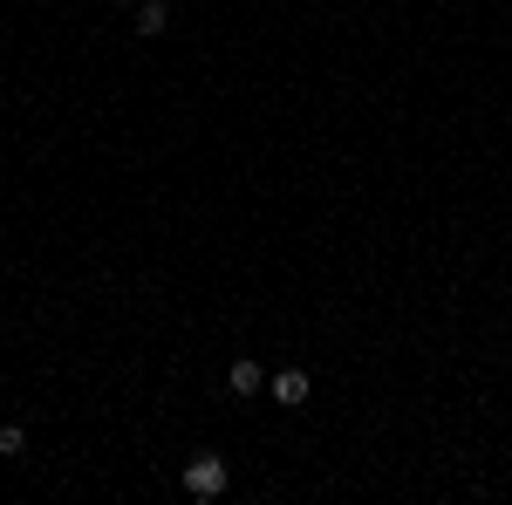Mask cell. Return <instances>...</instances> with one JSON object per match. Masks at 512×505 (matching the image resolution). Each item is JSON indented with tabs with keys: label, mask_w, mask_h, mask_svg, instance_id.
<instances>
[{
	"label": "cell",
	"mask_w": 512,
	"mask_h": 505,
	"mask_svg": "<svg viewBox=\"0 0 512 505\" xmlns=\"http://www.w3.org/2000/svg\"><path fill=\"white\" fill-rule=\"evenodd\" d=\"M117 7H123V0H117Z\"/></svg>",
	"instance_id": "6"
},
{
	"label": "cell",
	"mask_w": 512,
	"mask_h": 505,
	"mask_svg": "<svg viewBox=\"0 0 512 505\" xmlns=\"http://www.w3.org/2000/svg\"><path fill=\"white\" fill-rule=\"evenodd\" d=\"M130 28H137L144 41H158L164 28H171V7H164V0H137V14H130Z\"/></svg>",
	"instance_id": "3"
},
{
	"label": "cell",
	"mask_w": 512,
	"mask_h": 505,
	"mask_svg": "<svg viewBox=\"0 0 512 505\" xmlns=\"http://www.w3.org/2000/svg\"><path fill=\"white\" fill-rule=\"evenodd\" d=\"M226 389H233V396H260V389H267V369H260V362H246V355H239L233 369H226Z\"/></svg>",
	"instance_id": "4"
},
{
	"label": "cell",
	"mask_w": 512,
	"mask_h": 505,
	"mask_svg": "<svg viewBox=\"0 0 512 505\" xmlns=\"http://www.w3.org/2000/svg\"><path fill=\"white\" fill-rule=\"evenodd\" d=\"M267 396L287 403V410H301V403L315 396V383H308V369H280V376H267Z\"/></svg>",
	"instance_id": "2"
},
{
	"label": "cell",
	"mask_w": 512,
	"mask_h": 505,
	"mask_svg": "<svg viewBox=\"0 0 512 505\" xmlns=\"http://www.w3.org/2000/svg\"><path fill=\"white\" fill-rule=\"evenodd\" d=\"M28 451V430L21 424H0V458H21Z\"/></svg>",
	"instance_id": "5"
},
{
	"label": "cell",
	"mask_w": 512,
	"mask_h": 505,
	"mask_svg": "<svg viewBox=\"0 0 512 505\" xmlns=\"http://www.w3.org/2000/svg\"><path fill=\"white\" fill-rule=\"evenodd\" d=\"M226 492V458H212V451H198V458H185V499L212 505Z\"/></svg>",
	"instance_id": "1"
}]
</instances>
